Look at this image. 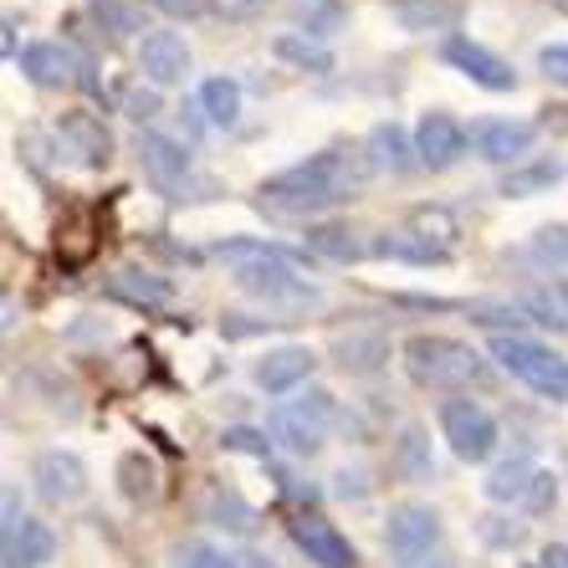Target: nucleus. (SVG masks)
<instances>
[{"label": "nucleus", "instance_id": "1", "mask_svg": "<svg viewBox=\"0 0 568 568\" xmlns=\"http://www.w3.org/2000/svg\"><path fill=\"white\" fill-rule=\"evenodd\" d=\"M354 185H358L354 164H348L344 154L323 149V154H313V159H303V164H292V170L272 174V180L262 185V205H272V211H282V215H317V211L344 205Z\"/></svg>", "mask_w": 568, "mask_h": 568}, {"label": "nucleus", "instance_id": "2", "mask_svg": "<svg viewBox=\"0 0 568 568\" xmlns=\"http://www.w3.org/2000/svg\"><path fill=\"white\" fill-rule=\"evenodd\" d=\"M399 358H405V374L425 389H471V384L491 379L487 358L462 338H446V333H415V338H405Z\"/></svg>", "mask_w": 568, "mask_h": 568}, {"label": "nucleus", "instance_id": "3", "mask_svg": "<svg viewBox=\"0 0 568 568\" xmlns=\"http://www.w3.org/2000/svg\"><path fill=\"white\" fill-rule=\"evenodd\" d=\"M333 420H338V399H333V389L307 384V389H297V395L282 399L277 410H272L266 430H272V440H277L287 456H317L323 440H328V430H333Z\"/></svg>", "mask_w": 568, "mask_h": 568}, {"label": "nucleus", "instance_id": "4", "mask_svg": "<svg viewBox=\"0 0 568 568\" xmlns=\"http://www.w3.org/2000/svg\"><path fill=\"white\" fill-rule=\"evenodd\" d=\"M491 358L513 374L517 384H528L532 395L568 405V358L558 348L538 344L528 333H491Z\"/></svg>", "mask_w": 568, "mask_h": 568}, {"label": "nucleus", "instance_id": "5", "mask_svg": "<svg viewBox=\"0 0 568 568\" xmlns=\"http://www.w3.org/2000/svg\"><path fill=\"white\" fill-rule=\"evenodd\" d=\"M440 436L450 440V456L466 466H481L497 456V420H491L487 405H476V399H446L440 405Z\"/></svg>", "mask_w": 568, "mask_h": 568}, {"label": "nucleus", "instance_id": "6", "mask_svg": "<svg viewBox=\"0 0 568 568\" xmlns=\"http://www.w3.org/2000/svg\"><path fill=\"white\" fill-rule=\"evenodd\" d=\"M440 542V517L436 507L425 503H399L384 517V548L399 558V564H415V558H430V548Z\"/></svg>", "mask_w": 568, "mask_h": 568}, {"label": "nucleus", "instance_id": "7", "mask_svg": "<svg viewBox=\"0 0 568 568\" xmlns=\"http://www.w3.org/2000/svg\"><path fill=\"white\" fill-rule=\"evenodd\" d=\"M31 481H37L41 491V503H52V507H72L88 497V466H82L78 450H41L37 462H31Z\"/></svg>", "mask_w": 568, "mask_h": 568}, {"label": "nucleus", "instance_id": "8", "mask_svg": "<svg viewBox=\"0 0 568 568\" xmlns=\"http://www.w3.org/2000/svg\"><path fill=\"white\" fill-rule=\"evenodd\" d=\"M57 144L78 159L82 170H108V164H113V133H108V123L98 119V113H88V108H72V113L57 119Z\"/></svg>", "mask_w": 568, "mask_h": 568}, {"label": "nucleus", "instance_id": "9", "mask_svg": "<svg viewBox=\"0 0 568 568\" xmlns=\"http://www.w3.org/2000/svg\"><path fill=\"white\" fill-rule=\"evenodd\" d=\"M440 57H446L462 78H471L476 88H487V93H513L517 88L513 67L491 52V47H481V41H471V37H450L446 47H440Z\"/></svg>", "mask_w": 568, "mask_h": 568}, {"label": "nucleus", "instance_id": "10", "mask_svg": "<svg viewBox=\"0 0 568 568\" xmlns=\"http://www.w3.org/2000/svg\"><path fill=\"white\" fill-rule=\"evenodd\" d=\"M292 542H297L307 554V564H317V568H358V548L333 528L328 517H317V513L292 517Z\"/></svg>", "mask_w": 568, "mask_h": 568}, {"label": "nucleus", "instance_id": "11", "mask_svg": "<svg viewBox=\"0 0 568 568\" xmlns=\"http://www.w3.org/2000/svg\"><path fill=\"white\" fill-rule=\"evenodd\" d=\"M139 164H144L149 185L170 200H185L180 190H190V154L164 133H144L139 139Z\"/></svg>", "mask_w": 568, "mask_h": 568}, {"label": "nucleus", "instance_id": "12", "mask_svg": "<svg viewBox=\"0 0 568 568\" xmlns=\"http://www.w3.org/2000/svg\"><path fill=\"white\" fill-rule=\"evenodd\" d=\"M466 144H471V133L450 119V113H425V119L415 123V154H420L425 170H436V174L450 170V164L466 154Z\"/></svg>", "mask_w": 568, "mask_h": 568}, {"label": "nucleus", "instance_id": "13", "mask_svg": "<svg viewBox=\"0 0 568 568\" xmlns=\"http://www.w3.org/2000/svg\"><path fill=\"white\" fill-rule=\"evenodd\" d=\"M532 144H538V129H532V123L481 119V123L471 129V149L487 159V164H523Z\"/></svg>", "mask_w": 568, "mask_h": 568}, {"label": "nucleus", "instance_id": "14", "mask_svg": "<svg viewBox=\"0 0 568 568\" xmlns=\"http://www.w3.org/2000/svg\"><path fill=\"white\" fill-rule=\"evenodd\" d=\"M139 67H144L149 88H174V82L190 78V47L185 37H174V31H149L139 41Z\"/></svg>", "mask_w": 568, "mask_h": 568}, {"label": "nucleus", "instance_id": "15", "mask_svg": "<svg viewBox=\"0 0 568 568\" xmlns=\"http://www.w3.org/2000/svg\"><path fill=\"white\" fill-rule=\"evenodd\" d=\"M317 369V354L303 344H282L256 364V384L266 395H297V384H307V374Z\"/></svg>", "mask_w": 568, "mask_h": 568}, {"label": "nucleus", "instance_id": "16", "mask_svg": "<svg viewBox=\"0 0 568 568\" xmlns=\"http://www.w3.org/2000/svg\"><path fill=\"white\" fill-rule=\"evenodd\" d=\"M103 292L113 297V303H123V307L154 313V307H164L174 297V282L159 277V272H144V266H123V272H113V277L103 282Z\"/></svg>", "mask_w": 568, "mask_h": 568}, {"label": "nucleus", "instance_id": "17", "mask_svg": "<svg viewBox=\"0 0 568 568\" xmlns=\"http://www.w3.org/2000/svg\"><path fill=\"white\" fill-rule=\"evenodd\" d=\"M78 67L82 62L67 52L62 41H31L27 52H21V72L31 78V88H67Z\"/></svg>", "mask_w": 568, "mask_h": 568}, {"label": "nucleus", "instance_id": "18", "mask_svg": "<svg viewBox=\"0 0 568 568\" xmlns=\"http://www.w3.org/2000/svg\"><path fill=\"white\" fill-rule=\"evenodd\" d=\"M420 164V154H415V139L405 129H399L395 119H384L369 129V170H389V174H405Z\"/></svg>", "mask_w": 568, "mask_h": 568}, {"label": "nucleus", "instance_id": "19", "mask_svg": "<svg viewBox=\"0 0 568 568\" xmlns=\"http://www.w3.org/2000/svg\"><path fill=\"white\" fill-rule=\"evenodd\" d=\"M369 252L374 256H384V262H410V266H440L446 262V246H436V241H425L420 231H384V236H374L369 241Z\"/></svg>", "mask_w": 568, "mask_h": 568}, {"label": "nucleus", "instance_id": "20", "mask_svg": "<svg viewBox=\"0 0 568 568\" xmlns=\"http://www.w3.org/2000/svg\"><path fill=\"white\" fill-rule=\"evenodd\" d=\"M57 554V538L47 523H31L27 517V528L16 532V538L0 542V558H6V568H41V564H52Z\"/></svg>", "mask_w": 568, "mask_h": 568}, {"label": "nucleus", "instance_id": "21", "mask_svg": "<svg viewBox=\"0 0 568 568\" xmlns=\"http://www.w3.org/2000/svg\"><path fill=\"white\" fill-rule=\"evenodd\" d=\"M395 21L399 31H450L462 21V6L456 0H395Z\"/></svg>", "mask_w": 568, "mask_h": 568}, {"label": "nucleus", "instance_id": "22", "mask_svg": "<svg viewBox=\"0 0 568 568\" xmlns=\"http://www.w3.org/2000/svg\"><path fill=\"white\" fill-rule=\"evenodd\" d=\"M303 246H307L313 256H323V262H358V256L369 252V246H358L354 231H348V225H338V221H317V225H307Z\"/></svg>", "mask_w": 568, "mask_h": 568}, {"label": "nucleus", "instance_id": "23", "mask_svg": "<svg viewBox=\"0 0 568 568\" xmlns=\"http://www.w3.org/2000/svg\"><path fill=\"white\" fill-rule=\"evenodd\" d=\"M333 354H338V364L348 374H379L384 358H389V338H379V333H348V338L333 344Z\"/></svg>", "mask_w": 568, "mask_h": 568}, {"label": "nucleus", "instance_id": "24", "mask_svg": "<svg viewBox=\"0 0 568 568\" xmlns=\"http://www.w3.org/2000/svg\"><path fill=\"white\" fill-rule=\"evenodd\" d=\"M272 52H277V62H287V67H297V72H333V52L323 47V41H313V37H303V31H282L277 41H272Z\"/></svg>", "mask_w": 568, "mask_h": 568}, {"label": "nucleus", "instance_id": "25", "mask_svg": "<svg viewBox=\"0 0 568 568\" xmlns=\"http://www.w3.org/2000/svg\"><path fill=\"white\" fill-rule=\"evenodd\" d=\"M205 517H211L215 528H225V532H236V538H252L256 532V507L241 497V491H211L205 497Z\"/></svg>", "mask_w": 568, "mask_h": 568}, {"label": "nucleus", "instance_id": "26", "mask_svg": "<svg viewBox=\"0 0 568 568\" xmlns=\"http://www.w3.org/2000/svg\"><path fill=\"white\" fill-rule=\"evenodd\" d=\"M200 113H205L215 129H236V119H241V82H231V78L200 82Z\"/></svg>", "mask_w": 568, "mask_h": 568}, {"label": "nucleus", "instance_id": "27", "mask_svg": "<svg viewBox=\"0 0 568 568\" xmlns=\"http://www.w3.org/2000/svg\"><path fill=\"white\" fill-rule=\"evenodd\" d=\"M395 466L405 471V481H430V476H436V456H430V440H425L420 425H405V430H399Z\"/></svg>", "mask_w": 568, "mask_h": 568}, {"label": "nucleus", "instance_id": "28", "mask_svg": "<svg viewBox=\"0 0 568 568\" xmlns=\"http://www.w3.org/2000/svg\"><path fill=\"white\" fill-rule=\"evenodd\" d=\"M119 487H123V497L129 503H154L159 497V466H154V456H144V450H129L119 462Z\"/></svg>", "mask_w": 568, "mask_h": 568}, {"label": "nucleus", "instance_id": "29", "mask_svg": "<svg viewBox=\"0 0 568 568\" xmlns=\"http://www.w3.org/2000/svg\"><path fill=\"white\" fill-rule=\"evenodd\" d=\"M558 180H564V164H558V159L517 164V170L503 180V195H507V200H528V195H538V190H554Z\"/></svg>", "mask_w": 568, "mask_h": 568}, {"label": "nucleus", "instance_id": "30", "mask_svg": "<svg viewBox=\"0 0 568 568\" xmlns=\"http://www.w3.org/2000/svg\"><path fill=\"white\" fill-rule=\"evenodd\" d=\"M532 462L528 456H517V462H503L497 471L487 476V497L491 503H517V497H528V487H532Z\"/></svg>", "mask_w": 568, "mask_h": 568}, {"label": "nucleus", "instance_id": "31", "mask_svg": "<svg viewBox=\"0 0 568 568\" xmlns=\"http://www.w3.org/2000/svg\"><path fill=\"white\" fill-rule=\"evenodd\" d=\"M88 11H93V21L108 31V37H133L139 21H144L133 0H88Z\"/></svg>", "mask_w": 568, "mask_h": 568}, {"label": "nucleus", "instance_id": "32", "mask_svg": "<svg viewBox=\"0 0 568 568\" xmlns=\"http://www.w3.org/2000/svg\"><path fill=\"white\" fill-rule=\"evenodd\" d=\"M528 256L538 266H568V221H554V225H538L528 241Z\"/></svg>", "mask_w": 568, "mask_h": 568}, {"label": "nucleus", "instance_id": "33", "mask_svg": "<svg viewBox=\"0 0 568 568\" xmlns=\"http://www.w3.org/2000/svg\"><path fill=\"white\" fill-rule=\"evenodd\" d=\"M221 446H225V450H236V456H256V462H266L277 440H272V430H252V425H231V430L221 436Z\"/></svg>", "mask_w": 568, "mask_h": 568}, {"label": "nucleus", "instance_id": "34", "mask_svg": "<svg viewBox=\"0 0 568 568\" xmlns=\"http://www.w3.org/2000/svg\"><path fill=\"white\" fill-rule=\"evenodd\" d=\"M410 231H420L425 241H436V246H456V221H450L446 211H440V205H430V211H415L410 215Z\"/></svg>", "mask_w": 568, "mask_h": 568}, {"label": "nucleus", "instance_id": "35", "mask_svg": "<svg viewBox=\"0 0 568 568\" xmlns=\"http://www.w3.org/2000/svg\"><path fill=\"white\" fill-rule=\"evenodd\" d=\"M180 568H241V558H231L221 542L195 538V542H185V548H180Z\"/></svg>", "mask_w": 568, "mask_h": 568}, {"label": "nucleus", "instance_id": "36", "mask_svg": "<svg viewBox=\"0 0 568 568\" xmlns=\"http://www.w3.org/2000/svg\"><path fill=\"white\" fill-rule=\"evenodd\" d=\"M523 507H528L532 517H538V513H554V507H558V476L554 471H538V476H532V487H528V497H523Z\"/></svg>", "mask_w": 568, "mask_h": 568}, {"label": "nucleus", "instance_id": "37", "mask_svg": "<svg viewBox=\"0 0 568 568\" xmlns=\"http://www.w3.org/2000/svg\"><path fill=\"white\" fill-rule=\"evenodd\" d=\"M272 0H215V11L225 16V21H252V16H262Z\"/></svg>", "mask_w": 568, "mask_h": 568}, {"label": "nucleus", "instance_id": "38", "mask_svg": "<svg viewBox=\"0 0 568 568\" xmlns=\"http://www.w3.org/2000/svg\"><path fill=\"white\" fill-rule=\"evenodd\" d=\"M154 11H164V16H174V21H190V16H205L211 11V0H149Z\"/></svg>", "mask_w": 568, "mask_h": 568}, {"label": "nucleus", "instance_id": "39", "mask_svg": "<svg viewBox=\"0 0 568 568\" xmlns=\"http://www.w3.org/2000/svg\"><path fill=\"white\" fill-rule=\"evenodd\" d=\"M154 113H159V88H133V93H129V119L149 123Z\"/></svg>", "mask_w": 568, "mask_h": 568}, {"label": "nucleus", "instance_id": "40", "mask_svg": "<svg viewBox=\"0 0 568 568\" xmlns=\"http://www.w3.org/2000/svg\"><path fill=\"white\" fill-rule=\"evenodd\" d=\"M538 67H542V72H548L554 82H564V88H568V47H542V52H538Z\"/></svg>", "mask_w": 568, "mask_h": 568}, {"label": "nucleus", "instance_id": "41", "mask_svg": "<svg viewBox=\"0 0 568 568\" xmlns=\"http://www.w3.org/2000/svg\"><path fill=\"white\" fill-rule=\"evenodd\" d=\"M538 568H568V542H548L538 554Z\"/></svg>", "mask_w": 568, "mask_h": 568}, {"label": "nucleus", "instance_id": "42", "mask_svg": "<svg viewBox=\"0 0 568 568\" xmlns=\"http://www.w3.org/2000/svg\"><path fill=\"white\" fill-rule=\"evenodd\" d=\"M241 568H277V564H272V558H262V554H246V558H241Z\"/></svg>", "mask_w": 568, "mask_h": 568}, {"label": "nucleus", "instance_id": "43", "mask_svg": "<svg viewBox=\"0 0 568 568\" xmlns=\"http://www.w3.org/2000/svg\"><path fill=\"white\" fill-rule=\"evenodd\" d=\"M399 568H450V564H440V558H415V564H399Z\"/></svg>", "mask_w": 568, "mask_h": 568}, {"label": "nucleus", "instance_id": "44", "mask_svg": "<svg viewBox=\"0 0 568 568\" xmlns=\"http://www.w3.org/2000/svg\"><path fill=\"white\" fill-rule=\"evenodd\" d=\"M558 303H564V307H568V277H564V282H558Z\"/></svg>", "mask_w": 568, "mask_h": 568}, {"label": "nucleus", "instance_id": "45", "mask_svg": "<svg viewBox=\"0 0 568 568\" xmlns=\"http://www.w3.org/2000/svg\"><path fill=\"white\" fill-rule=\"evenodd\" d=\"M554 11H558V16H568V0H554Z\"/></svg>", "mask_w": 568, "mask_h": 568}]
</instances>
